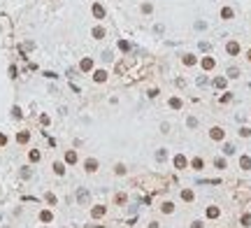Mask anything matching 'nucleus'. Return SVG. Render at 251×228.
Here are the masks:
<instances>
[{"mask_svg":"<svg viewBox=\"0 0 251 228\" xmlns=\"http://www.w3.org/2000/svg\"><path fill=\"white\" fill-rule=\"evenodd\" d=\"M212 137H214V140H221V137H223V130H221V128H212Z\"/></svg>","mask_w":251,"mask_h":228,"instance_id":"nucleus-3","label":"nucleus"},{"mask_svg":"<svg viewBox=\"0 0 251 228\" xmlns=\"http://www.w3.org/2000/svg\"><path fill=\"white\" fill-rule=\"evenodd\" d=\"M93 35H95V37H102L105 33H102V28H95V30H93Z\"/></svg>","mask_w":251,"mask_h":228,"instance_id":"nucleus-19","label":"nucleus"},{"mask_svg":"<svg viewBox=\"0 0 251 228\" xmlns=\"http://www.w3.org/2000/svg\"><path fill=\"white\" fill-rule=\"evenodd\" d=\"M170 105H172V107H182V102H179L177 98H172V100H170Z\"/></svg>","mask_w":251,"mask_h":228,"instance_id":"nucleus-18","label":"nucleus"},{"mask_svg":"<svg viewBox=\"0 0 251 228\" xmlns=\"http://www.w3.org/2000/svg\"><path fill=\"white\" fill-rule=\"evenodd\" d=\"M249 58H251V51H249Z\"/></svg>","mask_w":251,"mask_h":228,"instance_id":"nucleus-22","label":"nucleus"},{"mask_svg":"<svg viewBox=\"0 0 251 228\" xmlns=\"http://www.w3.org/2000/svg\"><path fill=\"white\" fill-rule=\"evenodd\" d=\"M223 16H226V19H230V16H232V9H228V7H226V9H223Z\"/></svg>","mask_w":251,"mask_h":228,"instance_id":"nucleus-20","label":"nucleus"},{"mask_svg":"<svg viewBox=\"0 0 251 228\" xmlns=\"http://www.w3.org/2000/svg\"><path fill=\"white\" fill-rule=\"evenodd\" d=\"M53 170H56V175H63V172H65V168H63L61 163H56V165H53Z\"/></svg>","mask_w":251,"mask_h":228,"instance_id":"nucleus-13","label":"nucleus"},{"mask_svg":"<svg viewBox=\"0 0 251 228\" xmlns=\"http://www.w3.org/2000/svg\"><path fill=\"white\" fill-rule=\"evenodd\" d=\"M77 198H79V203H86V200H88V193H86V191H79Z\"/></svg>","mask_w":251,"mask_h":228,"instance_id":"nucleus-7","label":"nucleus"},{"mask_svg":"<svg viewBox=\"0 0 251 228\" xmlns=\"http://www.w3.org/2000/svg\"><path fill=\"white\" fill-rule=\"evenodd\" d=\"M174 165H177V168H184V165H186V158H184V156H177V158H174Z\"/></svg>","mask_w":251,"mask_h":228,"instance_id":"nucleus-4","label":"nucleus"},{"mask_svg":"<svg viewBox=\"0 0 251 228\" xmlns=\"http://www.w3.org/2000/svg\"><path fill=\"white\" fill-rule=\"evenodd\" d=\"M228 51H230V54H237V51H240V47H237L235 42H230V44H228Z\"/></svg>","mask_w":251,"mask_h":228,"instance_id":"nucleus-9","label":"nucleus"},{"mask_svg":"<svg viewBox=\"0 0 251 228\" xmlns=\"http://www.w3.org/2000/svg\"><path fill=\"white\" fill-rule=\"evenodd\" d=\"M93 12H95V16H102V14H105V12H102V7H100V5H95V7H93Z\"/></svg>","mask_w":251,"mask_h":228,"instance_id":"nucleus-16","label":"nucleus"},{"mask_svg":"<svg viewBox=\"0 0 251 228\" xmlns=\"http://www.w3.org/2000/svg\"><path fill=\"white\" fill-rule=\"evenodd\" d=\"M207 217H219V207H209L207 209Z\"/></svg>","mask_w":251,"mask_h":228,"instance_id":"nucleus-8","label":"nucleus"},{"mask_svg":"<svg viewBox=\"0 0 251 228\" xmlns=\"http://www.w3.org/2000/svg\"><path fill=\"white\" fill-rule=\"evenodd\" d=\"M105 214V207H93V217L98 219V217H102Z\"/></svg>","mask_w":251,"mask_h":228,"instance_id":"nucleus-6","label":"nucleus"},{"mask_svg":"<svg viewBox=\"0 0 251 228\" xmlns=\"http://www.w3.org/2000/svg\"><path fill=\"white\" fill-rule=\"evenodd\" d=\"M7 142V140H5V135H0V144H5Z\"/></svg>","mask_w":251,"mask_h":228,"instance_id":"nucleus-21","label":"nucleus"},{"mask_svg":"<svg viewBox=\"0 0 251 228\" xmlns=\"http://www.w3.org/2000/svg\"><path fill=\"white\" fill-rule=\"evenodd\" d=\"M240 165H242L244 170H249V168H251V158H249V156H242V161H240Z\"/></svg>","mask_w":251,"mask_h":228,"instance_id":"nucleus-2","label":"nucleus"},{"mask_svg":"<svg viewBox=\"0 0 251 228\" xmlns=\"http://www.w3.org/2000/svg\"><path fill=\"white\" fill-rule=\"evenodd\" d=\"M86 170H88V172H95V170H98V163H95L93 158H88V161H86Z\"/></svg>","mask_w":251,"mask_h":228,"instance_id":"nucleus-1","label":"nucleus"},{"mask_svg":"<svg viewBox=\"0 0 251 228\" xmlns=\"http://www.w3.org/2000/svg\"><path fill=\"white\" fill-rule=\"evenodd\" d=\"M193 168L200 170V168H202V158H195V161H193Z\"/></svg>","mask_w":251,"mask_h":228,"instance_id":"nucleus-15","label":"nucleus"},{"mask_svg":"<svg viewBox=\"0 0 251 228\" xmlns=\"http://www.w3.org/2000/svg\"><path fill=\"white\" fill-rule=\"evenodd\" d=\"M65 161H67V163H75V161H77V154H75V151H67Z\"/></svg>","mask_w":251,"mask_h":228,"instance_id":"nucleus-5","label":"nucleus"},{"mask_svg":"<svg viewBox=\"0 0 251 228\" xmlns=\"http://www.w3.org/2000/svg\"><path fill=\"white\" fill-rule=\"evenodd\" d=\"M242 223H244V226H251V214H244V217H242Z\"/></svg>","mask_w":251,"mask_h":228,"instance_id":"nucleus-14","label":"nucleus"},{"mask_svg":"<svg viewBox=\"0 0 251 228\" xmlns=\"http://www.w3.org/2000/svg\"><path fill=\"white\" fill-rule=\"evenodd\" d=\"M40 219H42V221H51V212H47V209H44V212L40 214Z\"/></svg>","mask_w":251,"mask_h":228,"instance_id":"nucleus-11","label":"nucleus"},{"mask_svg":"<svg viewBox=\"0 0 251 228\" xmlns=\"http://www.w3.org/2000/svg\"><path fill=\"white\" fill-rule=\"evenodd\" d=\"M182 198H184V200H193V191H184Z\"/></svg>","mask_w":251,"mask_h":228,"instance_id":"nucleus-12","label":"nucleus"},{"mask_svg":"<svg viewBox=\"0 0 251 228\" xmlns=\"http://www.w3.org/2000/svg\"><path fill=\"white\" fill-rule=\"evenodd\" d=\"M202 65H205V68H212V65H214V61H212V58H205V61H202Z\"/></svg>","mask_w":251,"mask_h":228,"instance_id":"nucleus-17","label":"nucleus"},{"mask_svg":"<svg viewBox=\"0 0 251 228\" xmlns=\"http://www.w3.org/2000/svg\"><path fill=\"white\" fill-rule=\"evenodd\" d=\"M107 77V72H102V70H98V72H95V82H102Z\"/></svg>","mask_w":251,"mask_h":228,"instance_id":"nucleus-10","label":"nucleus"}]
</instances>
